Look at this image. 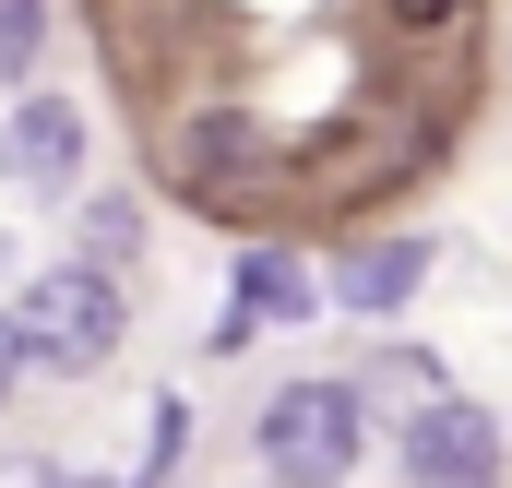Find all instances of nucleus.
Returning a JSON list of instances; mask_svg holds the SVG:
<instances>
[{"instance_id": "obj_1", "label": "nucleus", "mask_w": 512, "mask_h": 488, "mask_svg": "<svg viewBox=\"0 0 512 488\" xmlns=\"http://www.w3.org/2000/svg\"><path fill=\"white\" fill-rule=\"evenodd\" d=\"M12 334H24V358H36V369L96 381V369L120 358V334H131V298H120V274H96V262H48V274L24 286Z\"/></svg>"}, {"instance_id": "obj_2", "label": "nucleus", "mask_w": 512, "mask_h": 488, "mask_svg": "<svg viewBox=\"0 0 512 488\" xmlns=\"http://www.w3.org/2000/svg\"><path fill=\"white\" fill-rule=\"evenodd\" d=\"M262 477L274 488H346L358 477V453H370V405L346 393V381H286L274 405H262Z\"/></svg>"}, {"instance_id": "obj_3", "label": "nucleus", "mask_w": 512, "mask_h": 488, "mask_svg": "<svg viewBox=\"0 0 512 488\" xmlns=\"http://www.w3.org/2000/svg\"><path fill=\"white\" fill-rule=\"evenodd\" d=\"M405 488H501V417L441 393L405 417Z\"/></svg>"}, {"instance_id": "obj_4", "label": "nucleus", "mask_w": 512, "mask_h": 488, "mask_svg": "<svg viewBox=\"0 0 512 488\" xmlns=\"http://www.w3.org/2000/svg\"><path fill=\"white\" fill-rule=\"evenodd\" d=\"M0 179L36 191V203H60V191L84 179V108H72V96H24V108L0 120Z\"/></svg>"}, {"instance_id": "obj_5", "label": "nucleus", "mask_w": 512, "mask_h": 488, "mask_svg": "<svg viewBox=\"0 0 512 488\" xmlns=\"http://www.w3.org/2000/svg\"><path fill=\"white\" fill-rule=\"evenodd\" d=\"M417 286H429V250H417V239H370V250H346V262H334V286H322V298L370 322V310H405Z\"/></svg>"}, {"instance_id": "obj_6", "label": "nucleus", "mask_w": 512, "mask_h": 488, "mask_svg": "<svg viewBox=\"0 0 512 488\" xmlns=\"http://www.w3.org/2000/svg\"><path fill=\"white\" fill-rule=\"evenodd\" d=\"M310 310H322V286H310L286 250H251V262H239V310H227V346H239L251 322H310Z\"/></svg>"}, {"instance_id": "obj_7", "label": "nucleus", "mask_w": 512, "mask_h": 488, "mask_svg": "<svg viewBox=\"0 0 512 488\" xmlns=\"http://www.w3.org/2000/svg\"><path fill=\"white\" fill-rule=\"evenodd\" d=\"M36 48H48V12H36V0H0V84H24Z\"/></svg>"}, {"instance_id": "obj_8", "label": "nucleus", "mask_w": 512, "mask_h": 488, "mask_svg": "<svg viewBox=\"0 0 512 488\" xmlns=\"http://www.w3.org/2000/svg\"><path fill=\"white\" fill-rule=\"evenodd\" d=\"M131 239H143V215H131L120 191H108V203H84V262H96V274H108V262H120Z\"/></svg>"}, {"instance_id": "obj_9", "label": "nucleus", "mask_w": 512, "mask_h": 488, "mask_svg": "<svg viewBox=\"0 0 512 488\" xmlns=\"http://www.w3.org/2000/svg\"><path fill=\"white\" fill-rule=\"evenodd\" d=\"M393 24H405V36H441V24H453V12H465V0H382Z\"/></svg>"}, {"instance_id": "obj_10", "label": "nucleus", "mask_w": 512, "mask_h": 488, "mask_svg": "<svg viewBox=\"0 0 512 488\" xmlns=\"http://www.w3.org/2000/svg\"><path fill=\"white\" fill-rule=\"evenodd\" d=\"M12 381H24V334H12V310H0V405H12Z\"/></svg>"}, {"instance_id": "obj_11", "label": "nucleus", "mask_w": 512, "mask_h": 488, "mask_svg": "<svg viewBox=\"0 0 512 488\" xmlns=\"http://www.w3.org/2000/svg\"><path fill=\"white\" fill-rule=\"evenodd\" d=\"M131 488H143V477H131Z\"/></svg>"}]
</instances>
